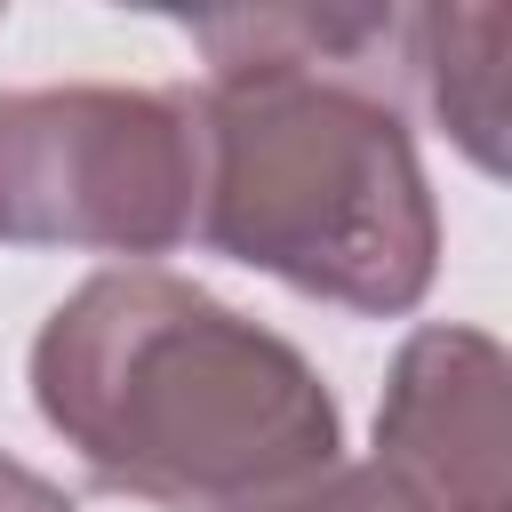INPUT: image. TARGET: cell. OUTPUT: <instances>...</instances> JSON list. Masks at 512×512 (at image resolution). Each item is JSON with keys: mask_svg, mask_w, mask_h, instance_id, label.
<instances>
[{"mask_svg": "<svg viewBox=\"0 0 512 512\" xmlns=\"http://www.w3.org/2000/svg\"><path fill=\"white\" fill-rule=\"evenodd\" d=\"M200 224L192 88H8L0 96V240L168 256Z\"/></svg>", "mask_w": 512, "mask_h": 512, "instance_id": "cell-3", "label": "cell"}, {"mask_svg": "<svg viewBox=\"0 0 512 512\" xmlns=\"http://www.w3.org/2000/svg\"><path fill=\"white\" fill-rule=\"evenodd\" d=\"M232 512H416L376 464H328V472H304V480H288V488H272V496H248V504H232Z\"/></svg>", "mask_w": 512, "mask_h": 512, "instance_id": "cell-6", "label": "cell"}, {"mask_svg": "<svg viewBox=\"0 0 512 512\" xmlns=\"http://www.w3.org/2000/svg\"><path fill=\"white\" fill-rule=\"evenodd\" d=\"M184 32L208 48L192 240L368 320L416 312L440 208L400 88L408 8H232Z\"/></svg>", "mask_w": 512, "mask_h": 512, "instance_id": "cell-1", "label": "cell"}, {"mask_svg": "<svg viewBox=\"0 0 512 512\" xmlns=\"http://www.w3.org/2000/svg\"><path fill=\"white\" fill-rule=\"evenodd\" d=\"M512 8H408V104L440 120V136L480 168L504 176L512 136Z\"/></svg>", "mask_w": 512, "mask_h": 512, "instance_id": "cell-5", "label": "cell"}, {"mask_svg": "<svg viewBox=\"0 0 512 512\" xmlns=\"http://www.w3.org/2000/svg\"><path fill=\"white\" fill-rule=\"evenodd\" d=\"M0 512H72V496H64L48 472H32V464L0 456Z\"/></svg>", "mask_w": 512, "mask_h": 512, "instance_id": "cell-7", "label": "cell"}, {"mask_svg": "<svg viewBox=\"0 0 512 512\" xmlns=\"http://www.w3.org/2000/svg\"><path fill=\"white\" fill-rule=\"evenodd\" d=\"M512 360L488 328L432 320L392 352L376 472L416 512H512Z\"/></svg>", "mask_w": 512, "mask_h": 512, "instance_id": "cell-4", "label": "cell"}, {"mask_svg": "<svg viewBox=\"0 0 512 512\" xmlns=\"http://www.w3.org/2000/svg\"><path fill=\"white\" fill-rule=\"evenodd\" d=\"M32 408L112 496L232 512L344 448L320 368L200 280L120 264L80 280L32 336Z\"/></svg>", "mask_w": 512, "mask_h": 512, "instance_id": "cell-2", "label": "cell"}]
</instances>
